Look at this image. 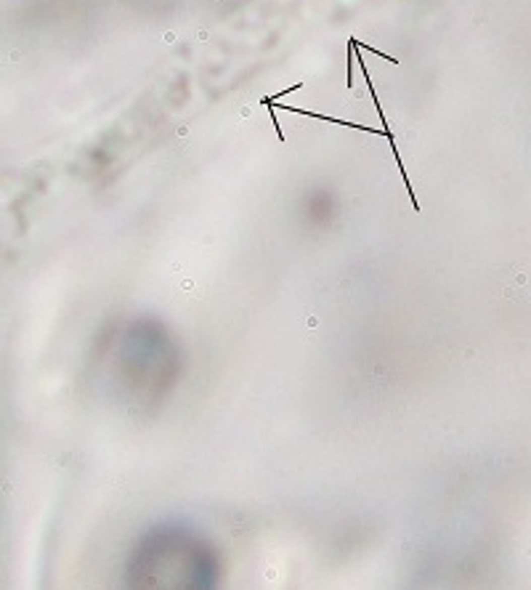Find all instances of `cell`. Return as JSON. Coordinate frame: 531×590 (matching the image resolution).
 <instances>
[{
    "mask_svg": "<svg viewBox=\"0 0 531 590\" xmlns=\"http://www.w3.org/2000/svg\"><path fill=\"white\" fill-rule=\"evenodd\" d=\"M215 548L194 529L165 524L138 537L125 564L128 590H218Z\"/></svg>",
    "mask_w": 531,
    "mask_h": 590,
    "instance_id": "obj_1",
    "label": "cell"
},
{
    "mask_svg": "<svg viewBox=\"0 0 531 590\" xmlns=\"http://www.w3.org/2000/svg\"><path fill=\"white\" fill-rule=\"evenodd\" d=\"M300 88H303V85H300V83H295V85H289L287 88V91H279V93H274V96H263V98H260V104H263L266 109H268V112H271V125L276 128V136H279V141H287V136L282 133V125H279V120L274 117V101H276V98H284L287 93H292V91H300Z\"/></svg>",
    "mask_w": 531,
    "mask_h": 590,
    "instance_id": "obj_2",
    "label": "cell"
}]
</instances>
